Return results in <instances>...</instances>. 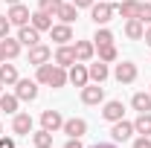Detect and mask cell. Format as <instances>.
I'll use <instances>...</instances> for the list:
<instances>
[{
    "mask_svg": "<svg viewBox=\"0 0 151 148\" xmlns=\"http://www.w3.org/2000/svg\"><path fill=\"white\" fill-rule=\"evenodd\" d=\"M35 81H38V84H50V87H55V90H58V87L67 84V70L58 67V64H50V61H47V64L38 67Z\"/></svg>",
    "mask_w": 151,
    "mask_h": 148,
    "instance_id": "1",
    "label": "cell"
},
{
    "mask_svg": "<svg viewBox=\"0 0 151 148\" xmlns=\"http://www.w3.org/2000/svg\"><path fill=\"white\" fill-rule=\"evenodd\" d=\"M113 15H116V12H113V3H108V0H102V3H93V6H90V20H93L96 26H105Z\"/></svg>",
    "mask_w": 151,
    "mask_h": 148,
    "instance_id": "2",
    "label": "cell"
},
{
    "mask_svg": "<svg viewBox=\"0 0 151 148\" xmlns=\"http://www.w3.org/2000/svg\"><path fill=\"white\" fill-rule=\"evenodd\" d=\"M15 87H18L15 96H18L20 102H35L38 99V81H32V78H18Z\"/></svg>",
    "mask_w": 151,
    "mask_h": 148,
    "instance_id": "3",
    "label": "cell"
},
{
    "mask_svg": "<svg viewBox=\"0 0 151 148\" xmlns=\"http://www.w3.org/2000/svg\"><path fill=\"white\" fill-rule=\"evenodd\" d=\"M81 102H84V105H102V102H105V87H102V84H90V81H87V84H84V87H81Z\"/></svg>",
    "mask_w": 151,
    "mask_h": 148,
    "instance_id": "4",
    "label": "cell"
},
{
    "mask_svg": "<svg viewBox=\"0 0 151 148\" xmlns=\"http://www.w3.org/2000/svg\"><path fill=\"white\" fill-rule=\"evenodd\" d=\"M41 128L50 131V134L61 131V128H64V116H61V111H44V113H41Z\"/></svg>",
    "mask_w": 151,
    "mask_h": 148,
    "instance_id": "5",
    "label": "cell"
},
{
    "mask_svg": "<svg viewBox=\"0 0 151 148\" xmlns=\"http://www.w3.org/2000/svg\"><path fill=\"white\" fill-rule=\"evenodd\" d=\"M113 78H116L119 84H131V81H137V64H131V61H122V64H116Z\"/></svg>",
    "mask_w": 151,
    "mask_h": 148,
    "instance_id": "6",
    "label": "cell"
},
{
    "mask_svg": "<svg viewBox=\"0 0 151 148\" xmlns=\"http://www.w3.org/2000/svg\"><path fill=\"white\" fill-rule=\"evenodd\" d=\"M6 18H9V23H12V26H26L32 15H29V9H26L23 3H15V6H9Z\"/></svg>",
    "mask_w": 151,
    "mask_h": 148,
    "instance_id": "7",
    "label": "cell"
},
{
    "mask_svg": "<svg viewBox=\"0 0 151 148\" xmlns=\"http://www.w3.org/2000/svg\"><path fill=\"white\" fill-rule=\"evenodd\" d=\"M64 134L70 137V139H81L84 134H87V122L84 119H78V116H73V119H64Z\"/></svg>",
    "mask_w": 151,
    "mask_h": 148,
    "instance_id": "8",
    "label": "cell"
},
{
    "mask_svg": "<svg viewBox=\"0 0 151 148\" xmlns=\"http://www.w3.org/2000/svg\"><path fill=\"white\" fill-rule=\"evenodd\" d=\"M55 64L58 67H73L76 64V47H70V44H58V50H55Z\"/></svg>",
    "mask_w": 151,
    "mask_h": 148,
    "instance_id": "9",
    "label": "cell"
},
{
    "mask_svg": "<svg viewBox=\"0 0 151 148\" xmlns=\"http://www.w3.org/2000/svg\"><path fill=\"white\" fill-rule=\"evenodd\" d=\"M67 81H70V84H76V87H84V84L90 81V73H87V67L76 61L73 67H70V73H67Z\"/></svg>",
    "mask_w": 151,
    "mask_h": 148,
    "instance_id": "10",
    "label": "cell"
},
{
    "mask_svg": "<svg viewBox=\"0 0 151 148\" xmlns=\"http://www.w3.org/2000/svg\"><path fill=\"white\" fill-rule=\"evenodd\" d=\"M131 134H137V131H134V122H125V119L113 122V128H111V137L116 139V142H125V139H131Z\"/></svg>",
    "mask_w": 151,
    "mask_h": 148,
    "instance_id": "11",
    "label": "cell"
},
{
    "mask_svg": "<svg viewBox=\"0 0 151 148\" xmlns=\"http://www.w3.org/2000/svg\"><path fill=\"white\" fill-rule=\"evenodd\" d=\"M12 131H15L18 137H29V134H32V116H29V113H15Z\"/></svg>",
    "mask_w": 151,
    "mask_h": 148,
    "instance_id": "12",
    "label": "cell"
},
{
    "mask_svg": "<svg viewBox=\"0 0 151 148\" xmlns=\"http://www.w3.org/2000/svg\"><path fill=\"white\" fill-rule=\"evenodd\" d=\"M50 58H52V50H50V47H44V44H35V47H29V64L41 67V64H47Z\"/></svg>",
    "mask_w": 151,
    "mask_h": 148,
    "instance_id": "13",
    "label": "cell"
},
{
    "mask_svg": "<svg viewBox=\"0 0 151 148\" xmlns=\"http://www.w3.org/2000/svg\"><path fill=\"white\" fill-rule=\"evenodd\" d=\"M18 41L23 44V47H35V44H41V32H38L32 23H26V26L18 29Z\"/></svg>",
    "mask_w": 151,
    "mask_h": 148,
    "instance_id": "14",
    "label": "cell"
},
{
    "mask_svg": "<svg viewBox=\"0 0 151 148\" xmlns=\"http://www.w3.org/2000/svg\"><path fill=\"white\" fill-rule=\"evenodd\" d=\"M50 35H52L55 44H70V41H73V26H70V23H52Z\"/></svg>",
    "mask_w": 151,
    "mask_h": 148,
    "instance_id": "15",
    "label": "cell"
},
{
    "mask_svg": "<svg viewBox=\"0 0 151 148\" xmlns=\"http://www.w3.org/2000/svg\"><path fill=\"white\" fill-rule=\"evenodd\" d=\"M102 116H105L108 122H119V119L125 116V105H122L119 99H113V102H105V111H102Z\"/></svg>",
    "mask_w": 151,
    "mask_h": 148,
    "instance_id": "16",
    "label": "cell"
},
{
    "mask_svg": "<svg viewBox=\"0 0 151 148\" xmlns=\"http://www.w3.org/2000/svg\"><path fill=\"white\" fill-rule=\"evenodd\" d=\"M113 12L122 15L125 20H131V18H137V12H139V0H122V3L113 6Z\"/></svg>",
    "mask_w": 151,
    "mask_h": 148,
    "instance_id": "17",
    "label": "cell"
},
{
    "mask_svg": "<svg viewBox=\"0 0 151 148\" xmlns=\"http://www.w3.org/2000/svg\"><path fill=\"white\" fill-rule=\"evenodd\" d=\"M0 41H3V58H6V61H15V58L20 55V47H23V44H20L18 38H0Z\"/></svg>",
    "mask_w": 151,
    "mask_h": 148,
    "instance_id": "18",
    "label": "cell"
},
{
    "mask_svg": "<svg viewBox=\"0 0 151 148\" xmlns=\"http://www.w3.org/2000/svg\"><path fill=\"white\" fill-rule=\"evenodd\" d=\"M93 55H96L93 41H76V61H90Z\"/></svg>",
    "mask_w": 151,
    "mask_h": 148,
    "instance_id": "19",
    "label": "cell"
},
{
    "mask_svg": "<svg viewBox=\"0 0 151 148\" xmlns=\"http://www.w3.org/2000/svg\"><path fill=\"white\" fill-rule=\"evenodd\" d=\"M29 23L35 26L38 32H50V29H52V15H47V12H41V9H38L35 15L29 18Z\"/></svg>",
    "mask_w": 151,
    "mask_h": 148,
    "instance_id": "20",
    "label": "cell"
},
{
    "mask_svg": "<svg viewBox=\"0 0 151 148\" xmlns=\"http://www.w3.org/2000/svg\"><path fill=\"white\" fill-rule=\"evenodd\" d=\"M142 32H145V23H142L139 18L125 20V35L131 38V41H142Z\"/></svg>",
    "mask_w": 151,
    "mask_h": 148,
    "instance_id": "21",
    "label": "cell"
},
{
    "mask_svg": "<svg viewBox=\"0 0 151 148\" xmlns=\"http://www.w3.org/2000/svg\"><path fill=\"white\" fill-rule=\"evenodd\" d=\"M0 81H3L6 87L18 84V67H15V64H9V61H3V64H0Z\"/></svg>",
    "mask_w": 151,
    "mask_h": 148,
    "instance_id": "22",
    "label": "cell"
},
{
    "mask_svg": "<svg viewBox=\"0 0 151 148\" xmlns=\"http://www.w3.org/2000/svg\"><path fill=\"white\" fill-rule=\"evenodd\" d=\"M87 73H90V81L102 84V81L111 75V70H108V64H105V61H96V64H90V67H87Z\"/></svg>",
    "mask_w": 151,
    "mask_h": 148,
    "instance_id": "23",
    "label": "cell"
},
{
    "mask_svg": "<svg viewBox=\"0 0 151 148\" xmlns=\"http://www.w3.org/2000/svg\"><path fill=\"white\" fill-rule=\"evenodd\" d=\"M55 18H61V23H73L76 18H78V9H76V3L70 0V3H61V9L55 12Z\"/></svg>",
    "mask_w": 151,
    "mask_h": 148,
    "instance_id": "24",
    "label": "cell"
},
{
    "mask_svg": "<svg viewBox=\"0 0 151 148\" xmlns=\"http://www.w3.org/2000/svg\"><path fill=\"white\" fill-rule=\"evenodd\" d=\"M131 108H134V111H139V113H148L151 111V93H134Z\"/></svg>",
    "mask_w": 151,
    "mask_h": 148,
    "instance_id": "25",
    "label": "cell"
},
{
    "mask_svg": "<svg viewBox=\"0 0 151 148\" xmlns=\"http://www.w3.org/2000/svg\"><path fill=\"white\" fill-rule=\"evenodd\" d=\"M18 96L15 93H0V111H6V113H18Z\"/></svg>",
    "mask_w": 151,
    "mask_h": 148,
    "instance_id": "26",
    "label": "cell"
},
{
    "mask_svg": "<svg viewBox=\"0 0 151 148\" xmlns=\"http://www.w3.org/2000/svg\"><path fill=\"white\" fill-rule=\"evenodd\" d=\"M134 131H137V134H142V137H151V111L137 116V122H134Z\"/></svg>",
    "mask_w": 151,
    "mask_h": 148,
    "instance_id": "27",
    "label": "cell"
},
{
    "mask_svg": "<svg viewBox=\"0 0 151 148\" xmlns=\"http://www.w3.org/2000/svg\"><path fill=\"white\" fill-rule=\"evenodd\" d=\"M32 145L35 148H52V134H50V131H35V134H32Z\"/></svg>",
    "mask_w": 151,
    "mask_h": 148,
    "instance_id": "28",
    "label": "cell"
},
{
    "mask_svg": "<svg viewBox=\"0 0 151 148\" xmlns=\"http://www.w3.org/2000/svg\"><path fill=\"white\" fill-rule=\"evenodd\" d=\"M96 50H99V61H105V64H111V61H116V58H119V52H116V47H113V44L96 47Z\"/></svg>",
    "mask_w": 151,
    "mask_h": 148,
    "instance_id": "29",
    "label": "cell"
},
{
    "mask_svg": "<svg viewBox=\"0 0 151 148\" xmlns=\"http://www.w3.org/2000/svg\"><path fill=\"white\" fill-rule=\"evenodd\" d=\"M93 44H96V47H105V44H113V32L108 29V26H99V29H96V35H93Z\"/></svg>",
    "mask_w": 151,
    "mask_h": 148,
    "instance_id": "30",
    "label": "cell"
},
{
    "mask_svg": "<svg viewBox=\"0 0 151 148\" xmlns=\"http://www.w3.org/2000/svg\"><path fill=\"white\" fill-rule=\"evenodd\" d=\"M61 3H64V0H38V9L47 12V15H55L58 9H61Z\"/></svg>",
    "mask_w": 151,
    "mask_h": 148,
    "instance_id": "31",
    "label": "cell"
},
{
    "mask_svg": "<svg viewBox=\"0 0 151 148\" xmlns=\"http://www.w3.org/2000/svg\"><path fill=\"white\" fill-rule=\"evenodd\" d=\"M137 18L148 26V23H151V3H139V12H137Z\"/></svg>",
    "mask_w": 151,
    "mask_h": 148,
    "instance_id": "32",
    "label": "cell"
},
{
    "mask_svg": "<svg viewBox=\"0 0 151 148\" xmlns=\"http://www.w3.org/2000/svg\"><path fill=\"white\" fill-rule=\"evenodd\" d=\"M9 29H12L9 18H6V15H0V38H6V35H9Z\"/></svg>",
    "mask_w": 151,
    "mask_h": 148,
    "instance_id": "33",
    "label": "cell"
},
{
    "mask_svg": "<svg viewBox=\"0 0 151 148\" xmlns=\"http://www.w3.org/2000/svg\"><path fill=\"white\" fill-rule=\"evenodd\" d=\"M134 148H151V137H142V134H139V137L134 139Z\"/></svg>",
    "mask_w": 151,
    "mask_h": 148,
    "instance_id": "34",
    "label": "cell"
},
{
    "mask_svg": "<svg viewBox=\"0 0 151 148\" xmlns=\"http://www.w3.org/2000/svg\"><path fill=\"white\" fill-rule=\"evenodd\" d=\"M76 3V9H90L93 6V0H73Z\"/></svg>",
    "mask_w": 151,
    "mask_h": 148,
    "instance_id": "35",
    "label": "cell"
},
{
    "mask_svg": "<svg viewBox=\"0 0 151 148\" xmlns=\"http://www.w3.org/2000/svg\"><path fill=\"white\" fill-rule=\"evenodd\" d=\"M0 148H15V139H6V137H0Z\"/></svg>",
    "mask_w": 151,
    "mask_h": 148,
    "instance_id": "36",
    "label": "cell"
},
{
    "mask_svg": "<svg viewBox=\"0 0 151 148\" xmlns=\"http://www.w3.org/2000/svg\"><path fill=\"white\" fill-rule=\"evenodd\" d=\"M142 41H145V44H148V47H151V23H148V26H145V32H142Z\"/></svg>",
    "mask_w": 151,
    "mask_h": 148,
    "instance_id": "37",
    "label": "cell"
},
{
    "mask_svg": "<svg viewBox=\"0 0 151 148\" xmlns=\"http://www.w3.org/2000/svg\"><path fill=\"white\" fill-rule=\"evenodd\" d=\"M64 148H84V145H81L78 139H70V142H67V145H64Z\"/></svg>",
    "mask_w": 151,
    "mask_h": 148,
    "instance_id": "38",
    "label": "cell"
},
{
    "mask_svg": "<svg viewBox=\"0 0 151 148\" xmlns=\"http://www.w3.org/2000/svg\"><path fill=\"white\" fill-rule=\"evenodd\" d=\"M90 148H116V145H111V142H99V145H90Z\"/></svg>",
    "mask_w": 151,
    "mask_h": 148,
    "instance_id": "39",
    "label": "cell"
},
{
    "mask_svg": "<svg viewBox=\"0 0 151 148\" xmlns=\"http://www.w3.org/2000/svg\"><path fill=\"white\" fill-rule=\"evenodd\" d=\"M3 61H6V58H3V41H0V64H3Z\"/></svg>",
    "mask_w": 151,
    "mask_h": 148,
    "instance_id": "40",
    "label": "cell"
},
{
    "mask_svg": "<svg viewBox=\"0 0 151 148\" xmlns=\"http://www.w3.org/2000/svg\"><path fill=\"white\" fill-rule=\"evenodd\" d=\"M6 3H9V6H15V3H20V0H6Z\"/></svg>",
    "mask_w": 151,
    "mask_h": 148,
    "instance_id": "41",
    "label": "cell"
},
{
    "mask_svg": "<svg viewBox=\"0 0 151 148\" xmlns=\"http://www.w3.org/2000/svg\"><path fill=\"white\" fill-rule=\"evenodd\" d=\"M0 93H3V81H0Z\"/></svg>",
    "mask_w": 151,
    "mask_h": 148,
    "instance_id": "42",
    "label": "cell"
},
{
    "mask_svg": "<svg viewBox=\"0 0 151 148\" xmlns=\"http://www.w3.org/2000/svg\"><path fill=\"white\" fill-rule=\"evenodd\" d=\"M0 134H3V125H0Z\"/></svg>",
    "mask_w": 151,
    "mask_h": 148,
    "instance_id": "43",
    "label": "cell"
},
{
    "mask_svg": "<svg viewBox=\"0 0 151 148\" xmlns=\"http://www.w3.org/2000/svg\"><path fill=\"white\" fill-rule=\"evenodd\" d=\"M148 93H151V90H148Z\"/></svg>",
    "mask_w": 151,
    "mask_h": 148,
    "instance_id": "44",
    "label": "cell"
}]
</instances>
